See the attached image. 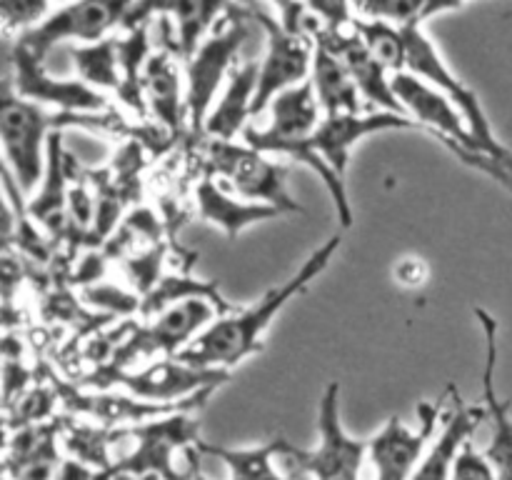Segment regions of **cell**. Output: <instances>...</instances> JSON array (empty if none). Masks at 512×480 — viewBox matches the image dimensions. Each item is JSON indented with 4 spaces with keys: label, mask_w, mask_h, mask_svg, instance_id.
<instances>
[{
    "label": "cell",
    "mask_w": 512,
    "mask_h": 480,
    "mask_svg": "<svg viewBox=\"0 0 512 480\" xmlns=\"http://www.w3.org/2000/svg\"><path fill=\"white\" fill-rule=\"evenodd\" d=\"M485 420L483 405H468L458 395V390L450 388V408L443 413V430L425 450L420 460L418 473L413 480H450L453 478L455 463L463 453L465 443L473 438L478 425Z\"/></svg>",
    "instance_id": "cell-20"
},
{
    "label": "cell",
    "mask_w": 512,
    "mask_h": 480,
    "mask_svg": "<svg viewBox=\"0 0 512 480\" xmlns=\"http://www.w3.org/2000/svg\"><path fill=\"white\" fill-rule=\"evenodd\" d=\"M70 170H73V155L65 153L63 135L60 130H55L48 143V165H45L43 183L28 205L30 218L53 240L68 238Z\"/></svg>",
    "instance_id": "cell-21"
},
{
    "label": "cell",
    "mask_w": 512,
    "mask_h": 480,
    "mask_svg": "<svg viewBox=\"0 0 512 480\" xmlns=\"http://www.w3.org/2000/svg\"><path fill=\"white\" fill-rule=\"evenodd\" d=\"M100 260L98 255H88V258L83 260V268H80L78 275H75V280L83 285L90 283V280H100V270H103V263H100Z\"/></svg>",
    "instance_id": "cell-38"
},
{
    "label": "cell",
    "mask_w": 512,
    "mask_h": 480,
    "mask_svg": "<svg viewBox=\"0 0 512 480\" xmlns=\"http://www.w3.org/2000/svg\"><path fill=\"white\" fill-rule=\"evenodd\" d=\"M128 10L130 3H110V0L60 5V8L50 10L48 18L35 25L33 30L20 33L15 43L28 48L35 58L45 60L50 50L68 40H78L80 45L105 40L110 30L118 25L123 28Z\"/></svg>",
    "instance_id": "cell-12"
},
{
    "label": "cell",
    "mask_w": 512,
    "mask_h": 480,
    "mask_svg": "<svg viewBox=\"0 0 512 480\" xmlns=\"http://www.w3.org/2000/svg\"><path fill=\"white\" fill-rule=\"evenodd\" d=\"M403 35L405 48H408V55H405V73H413L415 78L425 80V83L433 85L435 90H440V93L463 113L465 123H468L480 153L490 155V158H495L498 163H503L505 168L512 170V153L495 138L493 125H490V118L488 113H485L480 98L475 95L473 88H468V85L450 70V65L445 63L440 50L435 48L433 40L428 38L423 25H408V28H403Z\"/></svg>",
    "instance_id": "cell-5"
},
{
    "label": "cell",
    "mask_w": 512,
    "mask_h": 480,
    "mask_svg": "<svg viewBox=\"0 0 512 480\" xmlns=\"http://www.w3.org/2000/svg\"><path fill=\"white\" fill-rule=\"evenodd\" d=\"M195 298L210 300V303L220 310V315H230L238 310L223 293H220L215 280H198L188 273H180V275L173 273V275H163L160 283L155 285L143 300H140V315L150 320L155 318V315L163 313V310L183 303V300H195Z\"/></svg>",
    "instance_id": "cell-28"
},
{
    "label": "cell",
    "mask_w": 512,
    "mask_h": 480,
    "mask_svg": "<svg viewBox=\"0 0 512 480\" xmlns=\"http://www.w3.org/2000/svg\"><path fill=\"white\" fill-rule=\"evenodd\" d=\"M3 78L10 80L15 95L38 105H55L63 113H100L105 98L100 90L90 88L83 80H55L45 70L43 60L35 58L28 48L15 40L3 43Z\"/></svg>",
    "instance_id": "cell-11"
},
{
    "label": "cell",
    "mask_w": 512,
    "mask_h": 480,
    "mask_svg": "<svg viewBox=\"0 0 512 480\" xmlns=\"http://www.w3.org/2000/svg\"><path fill=\"white\" fill-rule=\"evenodd\" d=\"M58 395L73 415H83V418L108 425V428H118V425L128 423H150V420L175 413H193L208 398V395H200V398L185 400V403H150V400H140L130 393H115V390L83 393V390L68 388V385H60Z\"/></svg>",
    "instance_id": "cell-14"
},
{
    "label": "cell",
    "mask_w": 512,
    "mask_h": 480,
    "mask_svg": "<svg viewBox=\"0 0 512 480\" xmlns=\"http://www.w3.org/2000/svg\"><path fill=\"white\" fill-rule=\"evenodd\" d=\"M135 448L113 463L125 480H203L198 468L200 425L190 413L165 415L128 428Z\"/></svg>",
    "instance_id": "cell-2"
},
{
    "label": "cell",
    "mask_w": 512,
    "mask_h": 480,
    "mask_svg": "<svg viewBox=\"0 0 512 480\" xmlns=\"http://www.w3.org/2000/svg\"><path fill=\"white\" fill-rule=\"evenodd\" d=\"M228 3H158V18L163 23L165 53L188 63L208 38V30L223 18Z\"/></svg>",
    "instance_id": "cell-22"
},
{
    "label": "cell",
    "mask_w": 512,
    "mask_h": 480,
    "mask_svg": "<svg viewBox=\"0 0 512 480\" xmlns=\"http://www.w3.org/2000/svg\"><path fill=\"white\" fill-rule=\"evenodd\" d=\"M395 278L403 285H423L428 278V268L420 258H403L395 265Z\"/></svg>",
    "instance_id": "cell-37"
},
{
    "label": "cell",
    "mask_w": 512,
    "mask_h": 480,
    "mask_svg": "<svg viewBox=\"0 0 512 480\" xmlns=\"http://www.w3.org/2000/svg\"><path fill=\"white\" fill-rule=\"evenodd\" d=\"M50 5L43 0H5L0 3V15H3L5 30L20 28V33L33 30L35 25L43 23L50 15Z\"/></svg>",
    "instance_id": "cell-35"
},
{
    "label": "cell",
    "mask_w": 512,
    "mask_h": 480,
    "mask_svg": "<svg viewBox=\"0 0 512 480\" xmlns=\"http://www.w3.org/2000/svg\"><path fill=\"white\" fill-rule=\"evenodd\" d=\"M75 70L80 80L95 90H115L118 93L120 83V60H118V43L115 38H105L100 43L75 45L70 48Z\"/></svg>",
    "instance_id": "cell-30"
},
{
    "label": "cell",
    "mask_w": 512,
    "mask_h": 480,
    "mask_svg": "<svg viewBox=\"0 0 512 480\" xmlns=\"http://www.w3.org/2000/svg\"><path fill=\"white\" fill-rule=\"evenodd\" d=\"M63 428V420L55 418L15 430V435H10L8 440V448H5V478L55 480L65 460L60 455Z\"/></svg>",
    "instance_id": "cell-18"
},
{
    "label": "cell",
    "mask_w": 512,
    "mask_h": 480,
    "mask_svg": "<svg viewBox=\"0 0 512 480\" xmlns=\"http://www.w3.org/2000/svg\"><path fill=\"white\" fill-rule=\"evenodd\" d=\"M210 175L225 178L245 200L278 208L280 213H305L303 205L288 193V168L268 160L250 145L233 140L208 143Z\"/></svg>",
    "instance_id": "cell-9"
},
{
    "label": "cell",
    "mask_w": 512,
    "mask_h": 480,
    "mask_svg": "<svg viewBox=\"0 0 512 480\" xmlns=\"http://www.w3.org/2000/svg\"><path fill=\"white\" fill-rule=\"evenodd\" d=\"M353 33L363 40L365 48L385 65L390 75L405 73V35L403 28H395V25L385 23V20H373V18H353Z\"/></svg>",
    "instance_id": "cell-31"
},
{
    "label": "cell",
    "mask_w": 512,
    "mask_h": 480,
    "mask_svg": "<svg viewBox=\"0 0 512 480\" xmlns=\"http://www.w3.org/2000/svg\"><path fill=\"white\" fill-rule=\"evenodd\" d=\"M420 125L408 115L375 110V113H345V115H323L318 130L313 135L315 150L325 158V163L345 178L350 153L355 143L368 135L383 133V130H418Z\"/></svg>",
    "instance_id": "cell-17"
},
{
    "label": "cell",
    "mask_w": 512,
    "mask_h": 480,
    "mask_svg": "<svg viewBox=\"0 0 512 480\" xmlns=\"http://www.w3.org/2000/svg\"><path fill=\"white\" fill-rule=\"evenodd\" d=\"M315 98H318L323 115H345L360 113V93L358 83L353 80L350 70L333 50L315 45L313 73H310Z\"/></svg>",
    "instance_id": "cell-27"
},
{
    "label": "cell",
    "mask_w": 512,
    "mask_h": 480,
    "mask_svg": "<svg viewBox=\"0 0 512 480\" xmlns=\"http://www.w3.org/2000/svg\"><path fill=\"white\" fill-rule=\"evenodd\" d=\"M85 303H90L93 308L103 310L108 315H133L140 313V300L138 295L125 293L118 285L110 283H98V285H85L83 288Z\"/></svg>",
    "instance_id": "cell-33"
},
{
    "label": "cell",
    "mask_w": 512,
    "mask_h": 480,
    "mask_svg": "<svg viewBox=\"0 0 512 480\" xmlns=\"http://www.w3.org/2000/svg\"><path fill=\"white\" fill-rule=\"evenodd\" d=\"M290 448L293 443L283 435H275L268 443L253 448H228L200 440V453L218 458L228 468L230 480H288Z\"/></svg>",
    "instance_id": "cell-23"
},
{
    "label": "cell",
    "mask_w": 512,
    "mask_h": 480,
    "mask_svg": "<svg viewBox=\"0 0 512 480\" xmlns=\"http://www.w3.org/2000/svg\"><path fill=\"white\" fill-rule=\"evenodd\" d=\"M195 205H198L200 218L223 230L228 238H238L245 228L260 223V220L283 215L278 208H270V205L230 198L228 193L218 188L213 175H208V178L198 183V188H195Z\"/></svg>",
    "instance_id": "cell-25"
},
{
    "label": "cell",
    "mask_w": 512,
    "mask_h": 480,
    "mask_svg": "<svg viewBox=\"0 0 512 480\" xmlns=\"http://www.w3.org/2000/svg\"><path fill=\"white\" fill-rule=\"evenodd\" d=\"M250 15L245 5H228L220 20L215 23L213 33L205 38L198 53L185 63V110H188V125L193 133H205V120L213 110V100L218 95L220 83L225 75L233 73V63L238 58L240 48L250 35Z\"/></svg>",
    "instance_id": "cell-4"
},
{
    "label": "cell",
    "mask_w": 512,
    "mask_h": 480,
    "mask_svg": "<svg viewBox=\"0 0 512 480\" xmlns=\"http://www.w3.org/2000/svg\"><path fill=\"white\" fill-rule=\"evenodd\" d=\"M463 5L458 3H410V0H368V3H355L353 10L360 18L385 20L395 28H408V25H423L425 20L435 15L453 13Z\"/></svg>",
    "instance_id": "cell-32"
},
{
    "label": "cell",
    "mask_w": 512,
    "mask_h": 480,
    "mask_svg": "<svg viewBox=\"0 0 512 480\" xmlns=\"http://www.w3.org/2000/svg\"><path fill=\"white\" fill-rule=\"evenodd\" d=\"M125 435V428H108L100 423H65L63 448L73 460L90 465L93 470L113 468L115 458H110V445L118 443Z\"/></svg>",
    "instance_id": "cell-29"
},
{
    "label": "cell",
    "mask_w": 512,
    "mask_h": 480,
    "mask_svg": "<svg viewBox=\"0 0 512 480\" xmlns=\"http://www.w3.org/2000/svg\"><path fill=\"white\" fill-rule=\"evenodd\" d=\"M260 63L248 60L243 65H235L233 73L228 75L223 98L218 100L205 120V133L210 140H233L235 135L248 128V118L253 115V100L258 93Z\"/></svg>",
    "instance_id": "cell-24"
},
{
    "label": "cell",
    "mask_w": 512,
    "mask_h": 480,
    "mask_svg": "<svg viewBox=\"0 0 512 480\" xmlns=\"http://www.w3.org/2000/svg\"><path fill=\"white\" fill-rule=\"evenodd\" d=\"M480 328L485 333V368H483V408L485 423L490 425V443L485 455L493 463L498 480H512V415L510 403L500 398L495 388L498 375V343L500 323L485 308H475Z\"/></svg>",
    "instance_id": "cell-16"
},
{
    "label": "cell",
    "mask_w": 512,
    "mask_h": 480,
    "mask_svg": "<svg viewBox=\"0 0 512 480\" xmlns=\"http://www.w3.org/2000/svg\"><path fill=\"white\" fill-rule=\"evenodd\" d=\"M315 45H323V48L333 50L340 60L345 63V68L350 70L353 80L358 83L360 93L365 100L380 105L388 113H400L408 115L403 110V105L398 103L393 90V75L385 70V65L370 53L363 45V40L355 33H330V30L320 28L315 33Z\"/></svg>",
    "instance_id": "cell-19"
},
{
    "label": "cell",
    "mask_w": 512,
    "mask_h": 480,
    "mask_svg": "<svg viewBox=\"0 0 512 480\" xmlns=\"http://www.w3.org/2000/svg\"><path fill=\"white\" fill-rule=\"evenodd\" d=\"M218 318L220 310L210 300H183V303L173 305V308L150 318V323L130 325L128 335L120 340L115 353L103 365L130 370V365L138 363L140 358H155V355H160V358H178Z\"/></svg>",
    "instance_id": "cell-7"
},
{
    "label": "cell",
    "mask_w": 512,
    "mask_h": 480,
    "mask_svg": "<svg viewBox=\"0 0 512 480\" xmlns=\"http://www.w3.org/2000/svg\"><path fill=\"white\" fill-rule=\"evenodd\" d=\"M233 370L195 368L178 358H160L140 370H118L100 365L85 385L98 390L125 388L130 395L150 403H185V400L210 395L218 385L228 383Z\"/></svg>",
    "instance_id": "cell-6"
},
{
    "label": "cell",
    "mask_w": 512,
    "mask_h": 480,
    "mask_svg": "<svg viewBox=\"0 0 512 480\" xmlns=\"http://www.w3.org/2000/svg\"><path fill=\"white\" fill-rule=\"evenodd\" d=\"M160 268H163V248L160 245H153V248L143 250L133 258H125V273L140 293V298H145L160 283V278H163Z\"/></svg>",
    "instance_id": "cell-34"
},
{
    "label": "cell",
    "mask_w": 512,
    "mask_h": 480,
    "mask_svg": "<svg viewBox=\"0 0 512 480\" xmlns=\"http://www.w3.org/2000/svg\"><path fill=\"white\" fill-rule=\"evenodd\" d=\"M443 413V403H420V425L415 430L393 415L368 440V458L375 470L373 480H413L428 443L435 438V425Z\"/></svg>",
    "instance_id": "cell-13"
},
{
    "label": "cell",
    "mask_w": 512,
    "mask_h": 480,
    "mask_svg": "<svg viewBox=\"0 0 512 480\" xmlns=\"http://www.w3.org/2000/svg\"><path fill=\"white\" fill-rule=\"evenodd\" d=\"M450 480H498V475H495V468L488 455H485V450L480 453V450H475L473 440H468L458 463H455Z\"/></svg>",
    "instance_id": "cell-36"
},
{
    "label": "cell",
    "mask_w": 512,
    "mask_h": 480,
    "mask_svg": "<svg viewBox=\"0 0 512 480\" xmlns=\"http://www.w3.org/2000/svg\"><path fill=\"white\" fill-rule=\"evenodd\" d=\"M143 90L145 103L155 118L173 135L180 133L183 123H188V110H185V98L180 95V70L175 55L165 50L150 55L143 73Z\"/></svg>",
    "instance_id": "cell-26"
},
{
    "label": "cell",
    "mask_w": 512,
    "mask_h": 480,
    "mask_svg": "<svg viewBox=\"0 0 512 480\" xmlns=\"http://www.w3.org/2000/svg\"><path fill=\"white\" fill-rule=\"evenodd\" d=\"M90 125L83 115L50 113L43 105L30 103L15 95L13 85L3 78L0 90V133H3L5 170L15 178L23 193H33L43 183L45 165H48V143L55 130L65 125Z\"/></svg>",
    "instance_id": "cell-3"
},
{
    "label": "cell",
    "mask_w": 512,
    "mask_h": 480,
    "mask_svg": "<svg viewBox=\"0 0 512 480\" xmlns=\"http://www.w3.org/2000/svg\"><path fill=\"white\" fill-rule=\"evenodd\" d=\"M318 448H298L288 453L290 473L310 475L313 480H360L368 443L350 438L340 420V385L328 383L318 405Z\"/></svg>",
    "instance_id": "cell-8"
},
{
    "label": "cell",
    "mask_w": 512,
    "mask_h": 480,
    "mask_svg": "<svg viewBox=\"0 0 512 480\" xmlns=\"http://www.w3.org/2000/svg\"><path fill=\"white\" fill-rule=\"evenodd\" d=\"M393 90L408 118L415 120L420 128L438 135L445 145H458L470 153H480L463 113L440 90L415 78L413 73L393 75Z\"/></svg>",
    "instance_id": "cell-15"
},
{
    "label": "cell",
    "mask_w": 512,
    "mask_h": 480,
    "mask_svg": "<svg viewBox=\"0 0 512 480\" xmlns=\"http://www.w3.org/2000/svg\"><path fill=\"white\" fill-rule=\"evenodd\" d=\"M245 10H248L250 20L263 25L265 35H268V50H265L263 63H260L258 93L253 100V118H258L280 93L310 80L315 45L308 38L288 33L268 8L245 5Z\"/></svg>",
    "instance_id": "cell-10"
},
{
    "label": "cell",
    "mask_w": 512,
    "mask_h": 480,
    "mask_svg": "<svg viewBox=\"0 0 512 480\" xmlns=\"http://www.w3.org/2000/svg\"><path fill=\"white\" fill-rule=\"evenodd\" d=\"M340 248V235L325 240L323 245L310 253V258L295 270L288 280L270 288L258 303L248 308H238L230 315H220L205 333L195 338L188 350L178 355L183 363L195 365V368H215V370H233L250 355H258L263 350V335L268 333L275 315L295 298L305 293L315 278L328 270L330 260L335 258Z\"/></svg>",
    "instance_id": "cell-1"
},
{
    "label": "cell",
    "mask_w": 512,
    "mask_h": 480,
    "mask_svg": "<svg viewBox=\"0 0 512 480\" xmlns=\"http://www.w3.org/2000/svg\"><path fill=\"white\" fill-rule=\"evenodd\" d=\"M5 480H10V478H5Z\"/></svg>",
    "instance_id": "cell-39"
}]
</instances>
